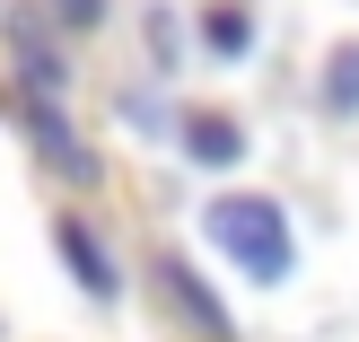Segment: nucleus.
<instances>
[{"label": "nucleus", "instance_id": "20e7f679", "mask_svg": "<svg viewBox=\"0 0 359 342\" xmlns=\"http://www.w3.org/2000/svg\"><path fill=\"white\" fill-rule=\"evenodd\" d=\"M53 246H62L70 281H79V290L97 298V308H114V298H123V272H114V255H105V237L79 220V211H62V220H53Z\"/></svg>", "mask_w": 359, "mask_h": 342}, {"label": "nucleus", "instance_id": "f03ea898", "mask_svg": "<svg viewBox=\"0 0 359 342\" xmlns=\"http://www.w3.org/2000/svg\"><path fill=\"white\" fill-rule=\"evenodd\" d=\"M18 123H27V140L44 150V167L62 176V185H97V150H88V140L70 132L62 97H44V88H27V97H18Z\"/></svg>", "mask_w": 359, "mask_h": 342}, {"label": "nucleus", "instance_id": "423d86ee", "mask_svg": "<svg viewBox=\"0 0 359 342\" xmlns=\"http://www.w3.org/2000/svg\"><path fill=\"white\" fill-rule=\"evenodd\" d=\"M9 44H18V70H27L44 97H62V88H70L62 53H53V35H44V9H18V18H9Z\"/></svg>", "mask_w": 359, "mask_h": 342}, {"label": "nucleus", "instance_id": "9d476101", "mask_svg": "<svg viewBox=\"0 0 359 342\" xmlns=\"http://www.w3.org/2000/svg\"><path fill=\"white\" fill-rule=\"evenodd\" d=\"M149 53H158V62H175V27H167V9H149Z\"/></svg>", "mask_w": 359, "mask_h": 342}, {"label": "nucleus", "instance_id": "1a4fd4ad", "mask_svg": "<svg viewBox=\"0 0 359 342\" xmlns=\"http://www.w3.org/2000/svg\"><path fill=\"white\" fill-rule=\"evenodd\" d=\"M44 18L62 35H88V27H105V0H44Z\"/></svg>", "mask_w": 359, "mask_h": 342}, {"label": "nucleus", "instance_id": "7ed1b4c3", "mask_svg": "<svg viewBox=\"0 0 359 342\" xmlns=\"http://www.w3.org/2000/svg\"><path fill=\"white\" fill-rule=\"evenodd\" d=\"M158 290H167V308L184 316V325L202 334V342H237V316L219 308V290H210V281L193 272L184 255H158Z\"/></svg>", "mask_w": 359, "mask_h": 342}, {"label": "nucleus", "instance_id": "0eeeda50", "mask_svg": "<svg viewBox=\"0 0 359 342\" xmlns=\"http://www.w3.org/2000/svg\"><path fill=\"white\" fill-rule=\"evenodd\" d=\"M202 44L219 53V62H237V53H255V9H237V0H219V9L202 18Z\"/></svg>", "mask_w": 359, "mask_h": 342}, {"label": "nucleus", "instance_id": "39448f33", "mask_svg": "<svg viewBox=\"0 0 359 342\" xmlns=\"http://www.w3.org/2000/svg\"><path fill=\"white\" fill-rule=\"evenodd\" d=\"M175 132H184V158H193V167H237V158H245V123H237V114H210V105H193Z\"/></svg>", "mask_w": 359, "mask_h": 342}, {"label": "nucleus", "instance_id": "6e6552de", "mask_svg": "<svg viewBox=\"0 0 359 342\" xmlns=\"http://www.w3.org/2000/svg\"><path fill=\"white\" fill-rule=\"evenodd\" d=\"M325 105H333V114H359V44H342L325 62Z\"/></svg>", "mask_w": 359, "mask_h": 342}, {"label": "nucleus", "instance_id": "f257e3e1", "mask_svg": "<svg viewBox=\"0 0 359 342\" xmlns=\"http://www.w3.org/2000/svg\"><path fill=\"white\" fill-rule=\"evenodd\" d=\"M210 246H219L228 263H237L245 281H290V211L272 202V193H219V202L202 211Z\"/></svg>", "mask_w": 359, "mask_h": 342}]
</instances>
